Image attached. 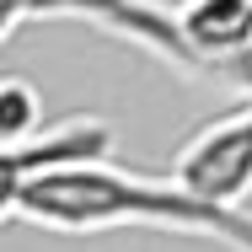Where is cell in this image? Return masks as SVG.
Returning a JSON list of instances; mask_svg holds the SVG:
<instances>
[{
  "label": "cell",
  "mask_w": 252,
  "mask_h": 252,
  "mask_svg": "<svg viewBox=\"0 0 252 252\" xmlns=\"http://www.w3.org/2000/svg\"><path fill=\"white\" fill-rule=\"evenodd\" d=\"M38 118H43L38 86L22 81V75H0V145H27V140H38Z\"/></svg>",
  "instance_id": "obj_4"
},
{
  "label": "cell",
  "mask_w": 252,
  "mask_h": 252,
  "mask_svg": "<svg viewBox=\"0 0 252 252\" xmlns=\"http://www.w3.org/2000/svg\"><path fill=\"white\" fill-rule=\"evenodd\" d=\"M22 220L92 236V231H124V225H151V231H177V236H204L215 247L252 252V209L242 204H209L172 177H140L113 161H86V166H54L32 177L16 204Z\"/></svg>",
  "instance_id": "obj_1"
},
{
  "label": "cell",
  "mask_w": 252,
  "mask_h": 252,
  "mask_svg": "<svg viewBox=\"0 0 252 252\" xmlns=\"http://www.w3.org/2000/svg\"><path fill=\"white\" fill-rule=\"evenodd\" d=\"M27 16H32V0H0V43H5Z\"/></svg>",
  "instance_id": "obj_5"
},
{
  "label": "cell",
  "mask_w": 252,
  "mask_h": 252,
  "mask_svg": "<svg viewBox=\"0 0 252 252\" xmlns=\"http://www.w3.org/2000/svg\"><path fill=\"white\" fill-rule=\"evenodd\" d=\"M113 151V129L97 118H75V124H59L49 134L27 140V145H0V220L16 215L22 188L32 177H43L54 166H86V161H107Z\"/></svg>",
  "instance_id": "obj_3"
},
{
  "label": "cell",
  "mask_w": 252,
  "mask_h": 252,
  "mask_svg": "<svg viewBox=\"0 0 252 252\" xmlns=\"http://www.w3.org/2000/svg\"><path fill=\"white\" fill-rule=\"evenodd\" d=\"M172 183L209 204H242L252 193V102L204 124L172 156Z\"/></svg>",
  "instance_id": "obj_2"
}]
</instances>
